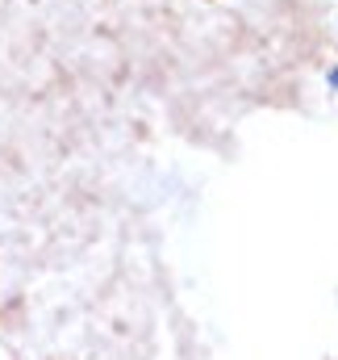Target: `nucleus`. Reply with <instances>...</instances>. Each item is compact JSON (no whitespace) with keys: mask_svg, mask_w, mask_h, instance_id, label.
Here are the masks:
<instances>
[]
</instances>
